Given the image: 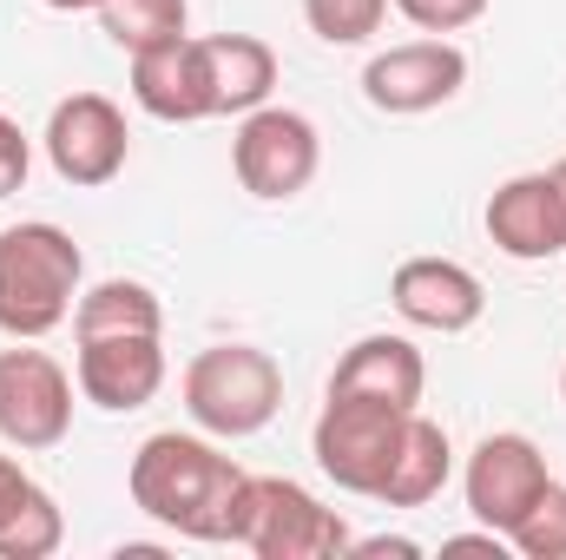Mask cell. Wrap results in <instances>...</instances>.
Segmentation results:
<instances>
[{
	"label": "cell",
	"instance_id": "obj_16",
	"mask_svg": "<svg viewBox=\"0 0 566 560\" xmlns=\"http://www.w3.org/2000/svg\"><path fill=\"white\" fill-rule=\"evenodd\" d=\"M205 73H211V113H258L271 106V86H277V53L258 40V33H211L205 40Z\"/></svg>",
	"mask_w": 566,
	"mask_h": 560
},
{
	"label": "cell",
	"instance_id": "obj_9",
	"mask_svg": "<svg viewBox=\"0 0 566 560\" xmlns=\"http://www.w3.org/2000/svg\"><path fill=\"white\" fill-rule=\"evenodd\" d=\"M46 158L66 185L80 191H99L126 172L133 158V133H126V113L106 100V93H73L53 106L46 120Z\"/></svg>",
	"mask_w": 566,
	"mask_h": 560
},
{
	"label": "cell",
	"instance_id": "obj_4",
	"mask_svg": "<svg viewBox=\"0 0 566 560\" xmlns=\"http://www.w3.org/2000/svg\"><path fill=\"white\" fill-rule=\"evenodd\" d=\"M349 528L336 508H323L310 488L283 481V475H251L244 501H238V548L258 560H336L349 554Z\"/></svg>",
	"mask_w": 566,
	"mask_h": 560
},
{
	"label": "cell",
	"instance_id": "obj_25",
	"mask_svg": "<svg viewBox=\"0 0 566 560\" xmlns=\"http://www.w3.org/2000/svg\"><path fill=\"white\" fill-rule=\"evenodd\" d=\"M27 488H33V475H27V468H20L13 455H0V521H7L13 508H20V495H27Z\"/></svg>",
	"mask_w": 566,
	"mask_h": 560
},
{
	"label": "cell",
	"instance_id": "obj_27",
	"mask_svg": "<svg viewBox=\"0 0 566 560\" xmlns=\"http://www.w3.org/2000/svg\"><path fill=\"white\" fill-rule=\"evenodd\" d=\"M547 178H554V191H560V205H566V158L554 165V172H547Z\"/></svg>",
	"mask_w": 566,
	"mask_h": 560
},
{
	"label": "cell",
	"instance_id": "obj_2",
	"mask_svg": "<svg viewBox=\"0 0 566 560\" xmlns=\"http://www.w3.org/2000/svg\"><path fill=\"white\" fill-rule=\"evenodd\" d=\"M86 258L73 245V231L33 218V225H7L0 231V330L13 343H40L46 330H60L80 303Z\"/></svg>",
	"mask_w": 566,
	"mask_h": 560
},
{
	"label": "cell",
	"instance_id": "obj_6",
	"mask_svg": "<svg viewBox=\"0 0 566 560\" xmlns=\"http://www.w3.org/2000/svg\"><path fill=\"white\" fill-rule=\"evenodd\" d=\"M231 165H238V185H244L251 198L283 205V198H296V191L316 178L323 139H316V126H310L303 113H290V106H258V113H244V126H238V139H231Z\"/></svg>",
	"mask_w": 566,
	"mask_h": 560
},
{
	"label": "cell",
	"instance_id": "obj_3",
	"mask_svg": "<svg viewBox=\"0 0 566 560\" xmlns=\"http://www.w3.org/2000/svg\"><path fill=\"white\" fill-rule=\"evenodd\" d=\"M185 409L205 435H258L283 409V370L258 343H211L185 363Z\"/></svg>",
	"mask_w": 566,
	"mask_h": 560
},
{
	"label": "cell",
	"instance_id": "obj_5",
	"mask_svg": "<svg viewBox=\"0 0 566 560\" xmlns=\"http://www.w3.org/2000/svg\"><path fill=\"white\" fill-rule=\"evenodd\" d=\"M416 409H382V403H356V396H329L323 416L310 428V455L316 468L349 488V495H376L396 448H402V428Z\"/></svg>",
	"mask_w": 566,
	"mask_h": 560
},
{
	"label": "cell",
	"instance_id": "obj_24",
	"mask_svg": "<svg viewBox=\"0 0 566 560\" xmlns=\"http://www.w3.org/2000/svg\"><path fill=\"white\" fill-rule=\"evenodd\" d=\"M27 172H33V145H27V133L0 113V198H13V191L27 185Z\"/></svg>",
	"mask_w": 566,
	"mask_h": 560
},
{
	"label": "cell",
	"instance_id": "obj_13",
	"mask_svg": "<svg viewBox=\"0 0 566 560\" xmlns=\"http://www.w3.org/2000/svg\"><path fill=\"white\" fill-rule=\"evenodd\" d=\"M488 238L514 265H547L566 251V205L547 172H521L488 198Z\"/></svg>",
	"mask_w": 566,
	"mask_h": 560
},
{
	"label": "cell",
	"instance_id": "obj_10",
	"mask_svg": "<svg viewBox=\"0 0 566 560\" xmlns=\"http://www.w3.org/2000/svg\"><path fill=\"white\" fill-rule=\"evenodd\" d=\"M554 475H547V455L527 442V435H488L474 455H468V475H461V488H468V515L488 528V535H514V521L541 501V488H547Z\"/></svg>",
	"mask_w": 566,
	"mask_h": 560
},
{
	"label": "cell",
	"instance_id": "obj_7",
	"mask_svg": "<svg viewBox=\"0 0 566 560\" xmlns=\"http://www.w3.org/2000/svg\"><path fill=\"white\" fill-rule=\"evenodd\" d=\"M73 428V376L46 350H0V442L20 455L60 448Z\"/></svg>",
	"mask_w": 566,
	"mask_h": 560
},
{
	"label": "cell",
	"instance_id": "obj_15",
	"mask_svg": "<svg viewBox=\"0 0 566 560\" xmlns=\"http://www.w3.org/2000/svg\"><path fill=\"white\" fill-rule=\"evenodd\" d=\"M428 390V363L409 336H356L329 376V396H356V403H382V409H416Z\"/></svg>",
	"mask_w": 566,
	"mask_h": 560
},
{
	"label": "cell",
	"instance_id": "obj_22",
	"mask_svg": "<svg viewBox=\"0 0 566 560\" xmlns=\"http://www.w3.org/2000/svg\"><path fill=\"white\" fill-rule=\"evenodd\" d=\"M382 13H389V0H303L310 33L329 46H363L382 27Z\"/></svg>",
	"mask_w": 566,
	"mask_h": 560
},
{
	"label": "cell",
	"instance_id": "obj_20",
	"mask_svg": "<svg viewBox=\"0 0 566 560\" xmlns=\"http://www.w3.org/2000/svg\"><path fill=\"white\" fill-rule=\"evenodd\" d=\"M60 541H66V515H60V501L33 481V488L20 495V508L0 521V560H46Z\"/></svg>",
	"mask_w": 566,
	"mask_h": 560
},
{
	"label": "cell",
	"instance_id": "obj_17",
	"mask_svg": "<svg viewBox=\"0 0 566 560\" xmlns=\"http://www.w3.org/2000/svg\"><path fill=\"white\" fill-rule=\"evenodd\" d=\"M448 475H454L448 428H441V422H428V416H409L402 448H396V462H389V475H382L376 501H382V508H422V501H434V495L448 488Z\"/></svg>",
	"mask_w": 566,
	"mask_h": 560
},
{
	"label": "cell",
	"instance_id": "obj_28",
	"mask_svg": "<svg viewBox=\"0 0 566 560\" xmlns=\"http://www.w3.org/2000/svg\"><path fill=\"white\" fill-rule=\"evenodd\" d=\"M560 396H566V376H560Z\"/></svg>",
	"mask_w": 566,
	"mask_h": 560
},
{
	"label": "cell",
	"instance_id": "obj_26",
	"mask_svg": "<svg viewBox=\"0 0 566 560\" xmlns=\"http://www.w3.org/2000/svg\"><path fill=\"white\" fill-rule=\"evenodd\" d=\"M53 13H86V7H99V0H46Z\"/></svg>",
	"mask_w": 566,
	"mask_h": 560
},
{
	"label": "cell",
	"instance_id": "obj_23",
	"mask_svg": "<svg viewBox=\"0 0 566 560\" xmlns=\"http://www.w3.org/2000/svg\"><path fill=\"white\" fill-rule=\"evenodd\" d=\"M396 7H402V20L422 27V33H461V27H474V20L488 13V0H396Z\"/></svg>",
	"mask_w": 566,
	"mask_h": 560
},
{
	"label": "cell",
	"instance_id": "obj_18",
	"mask_svg": "<svg viewBox=\"0 0 566 560\" xmlns=\"http://www.w3.org/2000/svg\"><path fill=\"white\" fill-rule=\"evenodd\" d=\"M119 330H165V310L139 278H106L93 290H80L73 303V336H119Z\"/></svg>",
	"mask_w": 566,
	"mask_h": 560
},
{
	"label": "cell",
	"instance_id": "obj_19",
	"mask_svg": "<svg viewBox=\"0 0 566 560\" xmlns=\"http://www.w3.org/2000/svg\"><path fill=\"white\" fill-rule=\"evenodd\" d=\"M93 13H99L106 40L126 46V53H145V46H158V40H178L185 20H191L185 0H99Z\"/></svg>",
	"mask_w": 566,
	"mask_h": 560
},
{
	"label": "cell",
	"instance_id": "obj_21",
	"mask_svg": "<svg viewBox=\"0 0 566 560\" xmlns=\"http://www.w3.org/2000/svg\"><path fill=\"white\" fill-rule=\"evenodd\" d=\"M507 548L527 554V560H566V481H547L541 488V501L514 521Z\"/></svg>",
	"mask_w": 566,
	"mask_h": 560
},
{
	"label": "cell",
	"instance_id": "obj_11",
	"mask_svg": "<svg viewBox=\"0 0 566 560\" xmlns=\"http://www.w3.org/2000/svg\"><path fill=\"white\" fill-rule=\"evenodd\" d=\"M165 390V350L151 330H119V336H80V396L93 409L133 416Z\"/></svg>",
	"mask_w": 566,
	"mask_h": 560
},
{
	"label": "cell",
	"instance_id": "obj_12",
	"mask_svg": "<svg viewBox=\"0 0 566 560\" xmlns=\"http://www.w3.org/2000/svg\"><path fill=\"white\" fill-rule=\"evenodd\" d=\"M389 303H396V317L416 323V330L461 336V330L481 323L488 290H481V278H474L468 265H454V258H409V265L389 278Z\"/></svg>",
	"mask_w": 566,
	"mask_h": 560
},
{
	"label": "cell",
	"instance_id": "obj_14",
	"mask_svg": "<svg viewBox=\"0 0 566 560\" xmlns=\"http://www.w3.org/2000/svg\"><path fill=\"white\" fill-rule=\"evenodd\" d=\"M133 100H139L151 120H165V126H198V120H218V113H211L205 40L178 33V40H158V46L133 53Z\"/></svg>",
	"mask_w": 566,
	"mask_h": 560
},
{
	"label": "cell",
	"instance_id": "obj_8",
	"mask_svg": "<svg viewBox=\"0 0 566 560\" xmlns=\"http://www.w3.org/2000/svg\"><path fill=\"white\" fill-rule=\"evenodd\" d=\"M461 86H468V53L454 40H441V33L402 40V46H389V53H376L363 66V100L376 113H396V120H416V113L448 106Z\"/></svg>",
	"mask_w": 566,
	"mask_h": 560
},
{
	"label": "cell",
	"instance_id": "obj_1",
	"mask_svg": "<svg viewBox=\"0 0 566 560\" xmlns=\"http://www.w3.org/2000/svg\"><path fill=\"white\" fill-rule=\"evenodd\" d=\"M244 468L231 455H218L198 435H145L133 455V508L145 521L185 535V541H238V501H244Z\"/></svg>",
	"mask_w": 566,
	"mask_h": 560
}]
</instances>
